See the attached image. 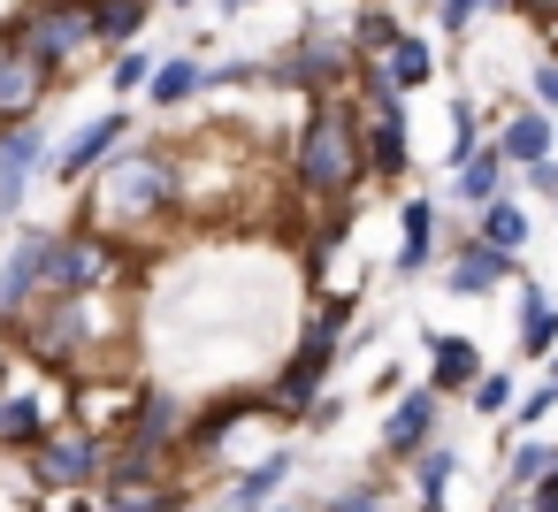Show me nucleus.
I'll use <instances>...</instances> for the list:
<instances>
[{"instance_id": "5", "label": "nucleus", "mask_w": 558, "mask_h": 512, "mask_svg": "<svg viewBox=\"0 0 558 512\" xmlns=\"http://www.w3.org/2000/svg\"><path fill=\"white\" fill-rule=\"evenodd\" d=\"M54 62L24 39V32H0V123H32L54 93Z\"/></svg>"}, {"instance_id": "28", "label": "nucleus", "mask_w": 558, "mask_h": 512, "mask_svg": "<svg viewBox=\"0 0 558 512\" xmlns=\"http://www.w3.org/2000/svg\"><path fill=\"white\" fill-rule=\"evenodd\" d=\"M146 77H154V54L131 39V47H116V70H108V85H116V100H131V93H146Z\"/></svg>"}, {"instance_id": "19", "label": "nucleus", "mask_w": 558, "mask_h": 512, "mask_svg": "<svg viewBox=\"0 0 558 512\" xmlns=\"http://www.w3.org/2000/svg\"><path fill=\"white\" fill-rule=\"evenodd\" d=\"M207 93V70L192 62V54H177V62H154V77H146V100L161 108V115H177V108H192Z\"/></svg>"}, {"instance_id": "21", "label": "nucleus", "mask_w": 558, "mask_h": 512, "mask_svg": "<svg viewBox=\"0 0 558 512\" xmlns=\"http://www.w3.org/2000/svg\"><path fill=\"white\" fill-rule=\"evenodd\" d=\"M85 16H93V39L100 47H131L154 9H146V0H85Z\"/></svg>"}, {"instance_id": "14", "label": "nucleus", "mask_w": 558, "mask_h": 512, "mask_svg": "<svg viewBox=\"0 0 558 512\" xmlns=\"http://www.w3.org/2000/svg\"><path fill=\"white\" fill-rule=\"evenodd\" d=\"M39 283H47V237L32 230V237H16V253H9V276H0V321H16V314L39 298Z\"/></svg>"}, {"instance_id": "9", "label": "nucleus", "mask_w": 558, "mask_h": 512, "mask_svg": "<svg viewBox=\"0 0 558 512\" xmlns=\"http://www.w3.org/2000/svg\"><path fill=\"white\" fill-rule=\"evenodd\" d=\"M39 161H47V131H32V123H9V131H0V215L24 207Z\"/></svg>"}, {"instance_id": "11", "label": "nucleus", "mask_w": 558, "mask_h": 512, "mask_svg": "<svg viewBox=\"0 0 558 512\" xmlns=\"http://www.w3.org/2000/svg\"><path fill=\"white\" fill-rule=\"evenodd\" d=\"M360 70V54L344 47V39H306L291 62H283V77L291 85H306V93H344V77Z\"/></svg>"}, {"instance_id": "1", "label": "nucleus", "mask_w": 558, "mask_h": 512, "mask_svg": "<svg viewBox=\"0 0 558 512\" xmlns=\"http://www.w3.org/2000/svg\"><path fill=\"white\" fill-rule=\"evenodd\" d=\"M93 176H100V192L85 199V222L116 245H138L184 215V161L169 146H116Z\"/></svg>"}, {"instance_id": "42", "label": "nucleus", "mask_w": 558, "mask_h": 512, "mask_svg": "<svg viewBox=\"0 0 558 512\" xmlns=\"http://www.w3.org/2000/svg\"><path fill=\"white\" fill-rule=\"evenodd\" d=\"M177 9H192V0H177Z\"/></svg>"}, {"instance_id": "38", "label": "nucleus", "mask_w": 558, "mask_h": 512, "mask_svg": "<svg viewBox=\"0 0 558 512\" xmlns=\"http://www.w3.org/2000/svg\"><path fill=\"white\" fill-rule=\"evenodd\" d=\"M245 9H253V0H222V16H245Z\"/></svg>"}, {"instance_id": "18", "label": "nucleus", "mask_w": 558, "mask_h": 512, "mask_svg": "<svg viewBox=\"0 0 558 512\" xmlns=\"http://www.w3.org/2000/svg\"><path fill=\"white\" fill-rule=\"evenodd\" d=\"M428 260H436V207H428V199H405V207H398V260H390V268H398V276H421Z\"/></svg>"}, {"instance_id": "34", "label": "nucleus", "mask_w": 558, "mask_h": 512, "mask_svg": "<svg viewBox=\"0 0 558 512\" xmlns=\"http://www.w3.org/2000/svg\"><path fill=\"white\" fill-rule=\"evenodd\" d=\"M527 192H543L550 207H558V161L543 154V161H527Z\"/></svg>"}, {"instance_id": "30", "label": "nucleus", "mask_w": 558, "mask_h": 512, "mask_svg": "<svg viewBox=\"0 0 558 512\" xmlns=\"http://www.w3.org/2000/svg\"><path fill=\"white\" fill-rule=\"evenodd\" d=\"M482 9H505V0H436V24H444V32H466Z\"/></svg>"}, {"instance_id": "40", "label": "nucleus", "mask_w": 558, "mask_h": 512, "mask_svg": "<svg viewBox=\"0 0 558 512\" xmlns=\"http://www.w3.org/2000/svg\"><path fill=\"white\" fill-rule=\"evenodd\" d=\"M543 474H550V481H558V451H550V466H543Z\"/></svg>"}, {"instance_id": "32", "label": "nucleus", "mask_w": 558, "mask_h": 512, "mask_svg": "<svg viewBox=\"0 0 558 512\" xmlns=\"http://www.w3.org/2000/svg\"><path fill=\"white\" fill-rule=\"evenodd\" d=\"M543 466H550V443H520V451H512V466H505V481H520V489H527Z\"/></svg>"}, {"instance_id": "3", "label": "nucleus", "mask_w": 558, "mask_h": 512, "mask_svg": "<svg viewBox=\"0 0 558 512\" xmlns=\"http://www.w3.org/2000/svg\"><path fill=\"white\" fill-rule=\"evenodd\" d=\"M360 146H367V176L398 184L413 169V138H405V93L383 85L375 70H360Z\"/></svg>"}, {"instance_id": "13", "label": "nucleus", "mask_w": 558, "mask_h": 512, "mask_svg": "<svg viewBox=\"0 0 558 512\" xmlns=\"http://www.w3.org/2000/svg\"><path fill=\"white\" fill-rule=\"evenodd\" d=\"M360 70H375V77H383V85H398V93H421V85L436 77V47H428V39H413V32H398V39H390L383 54H367Z\"/></svg>"}, {"instance_id": "23", "label": "nucleus", "mask_w": 558, "mask_h": 512, "mask_svg": "<svg viewBox=\"0 0 558 512\" xmlns=\"http://www.w3.org/2000/svg\"><path fill=\"white\" fill-rule=\"evenodd\" d=\"M283 474H291V459L276 451V459H260V466H245L238 474V489H230V512H268L276 504V489H283Z\"/></svg>"}, {"instance_id": "24", "label": "nucleus", "mask_w": 558, "mask_h": 512, "mask_svg": "<svg viewBox=\"0 0 558 512\" xmlns=\"http://www.w3.org/2000/svg\"><path fill=\"white\" fill-rule=\"evenodd\" d=\"M413 489H421V512H444V481H451V466H459V451L451 443H421L413 459Z\"/></svg>"}, {"instance_id": "22", "label": "nucleus", "mask_w": 558, "mask_h": 512, "mask_svg": "<svg viewBox=\"0 0 558 512\" xmlns=\"http://www.w3.org/2000/svg\"><path fill=\"white\" fill-rule=\"evenodd\" d=\"M497 154L512 161V169H527V161H543L550 154V115L543 108H520L505 131H497Z\"/></svg>"}, {"instance_id": "26", "label": "nucleus", "mask_w": 558, "mask_h": 512, "mask_svg": "<svg viewBox=\"0 0 558 512\" xmlns=\"http://www.w3.org/2000/svg\"><path fill=\"white\" fill-rule=\"evenodd\" d=\"M108 512H192V504H184V481H169V474H161V481L116 489V497H108Z\"/></svg>"}, {"instance_id": "2", "label": "nucleus", "mask_w": 558, "mask_h": 512, "mask_svg": "<svg viewBox=\"0 0 558 512\" xmlns=\"http://www.w3.org/2000/svg\"><path fill=\"white\" fill-rule=\"evenodd\" d=\"M367 176V146H360V100L352 93H314L299 146H291V184L314 215H352V192Z\"/></svg>"}, {"instance_id": "20", "label": "nucleus", "mask_w": 558, "mask_h": 512, "mask_svg": "<svg viewBox=\"0 0 558 512\" xmlns=\"http://www.w3.org/2000/svg\"><path fill=\"white\" fill-rule=\"evenodd\" d=\"M520 352L527 359H550L558 352V306L543 283H520Z\"/></svg>"}, {"instance_id": "6", "label": "nucleus", "mask_w": 558, "mask_h": 512, "mask_svg": "<svg viewBox=\"0 0 558 512\" xmlns=\"http://www.w3.org/2000/svg\"><path fill=\"white\" fill-rule=\"evenodd\" d=\"M116 436H131V443H146V451L177 459V451L192 443V405H184L177 390H161V382H138V398H131V420H123Z\"/></svg>"}, {"instance_id": "37", "label": "nucleus", "mask_w": 558, "mask_h": 512, "mask_svg": "<svg viewBox=\"0 0 558 512\" xmlns=\"http://www.w3.org/2000/svg\"><path fill=\"white\" fill-rule=\"evenodd\" d=\"M520 497H527V489H520V481H505V489H497V497H489V512H527V504H520Z\"/></svg>"}, {"instance_id": "41", "label": "nucleus", "mask_w": 558, "mask_h": 512, "mask_svg": "<svg viewBox=\"0 0 558 512\" xmlns=\"http://www.w3.org/2000/svg\"><path fill=\"white\" fill-rule=\"evenodd\" d=\"M268 512H291V504H268Z\"/></svg>"}, {"instance_id": "12", "label": "nucleus", "mask_w": 558, "mask_h": 512, "mask_svg": "<svg viewBox=\"0 0 558 512\" xmlns=\"http://www.w3.org/2000/svg\"><path fill=\"white\" fill-rule=\"evenodd\" d=\"M505 276H512V253H497L489 237H466L459 260L444 268V291H459V298H489Z\"/></svg>"}, {"instance_id": "8", "label": "nucleus", "mask_w": 558, "mask_h": 512, "mask_svg": "<svg viewBox=\"0 0 558 512\" xmlns=\"http://www.w3.org/2000/svg\"><path fill=\"white\" fill-rule=\"evenodd\" d=\"M436 420H444V390H436V382L405 390V398L390 405V420H383V451H390V459H413L421 443H436Z\"/></svg>"}, {"instance_id": "31", "label": "nucleus", "mask_w": 558, "mask_h": 512, "mask_svg": "<svg viewBox=\"0 0 558 512\" xmlns=\"http://www.w3.org/2000/svg\"><path fill=\"white\" fill-rule=\"evenodd\" d=\"M451 123H459V131H451V169H459L466 154H482V131H474V108H466V100L451 108Z\"/></svg>"}, {"instance_id": "17", "label": "nucleus", "mask_w": 558, "mask_h": 512, "mask_svg": "<svg viewBox=\"0 0 558 512\" xmlns=\"http://www.w3.org/2000/svg\"><path fill=\"white\" fill-rule=\"evenodd\" d=\"M482 375V352H474V337H436L428 329V382L444 390V398H466V382Z\"/></svg>"}, {"instance_id": "16", "label": "nucleus", "mask_w": 558, "mask_h": 512, "mask_svg": "<svg viewBox=\"0 0 558 512\" xmlns=\"http://www.w3.org/2000/svg\"><path fill=\"white\" fill-rule=\"evenodd\" d=\"M505 192H512V161H505L497 146L466 154L459 176H451V199H459V207H489V199H505Z\"/></svg>"}, {"instance_id": "10", "label": "nucleus", "mask_w": 558, "mask_h": 512, "mask_svg": "<svg viewBox=\"0 0 558 512\" xmlns=\"http://www.w3.org/2000/svg\"><path fill=\"white\" fill-rule=\"evenodd\" d=\"M123 138H131V115H123V108H116V115H93V123H85V131L54 154V176H62V184H85V176H93V169L123 146Z\"/></svg>"}, {"instance_id": "25", "label": "nucleus", "mask_w": 558, "mask_h": 512, "mask_svg": "<svg viewBox=\"0 0 558 512\" xmlns=\"http://www.w3.org/2000/svg\"><path fill=\"white\" fill-rule=\"evenodd\" d=\"M474 237H489L497 253H520V245H527V215L512 207V192L489 199V207H474Z\"/></svg>"}, {"instance_id": "39", "label": "nucleus", "mask_w": 558, "mask_h": 512, "mask_svg": "<svg viewBox=\"0 0 558 512\" xmlns=\"http://www.w3.org/2000/svg\"><path fill=\"white\" fill-rule=\"evenodd\" d=\"M550 390H558V352H550Z\"/></svg>"}, {"instance_id": "27", "label": "nucleus", "mask_w": 558, "mask_h": 512, "mask_svg": "<svg viewBox=\"0 0 558 512\" xmlns=\"http://www.w3.org/2000/svg\"><path fill=\"white\" fill-rule=\"evenodd\" d=\"M466 405H474L482 420H497V413H512V405H520V390H512V375H505V367H497V375L482 367V375L466 382Z\"/></svg>"}, {"instance_id": "4", "label": "nucleus", "mask_w": 558, "mask_h": 512, "mask_svg": "<svg viewBox=\"0 0 558 512\" xmlns=\"http://www.w3.org/2000/svg\"><path fill=\"white\" fill-rule=\"evenodd\" d=\"M32 474H39V489H100V466H108V436L100 428H47L32 451Z\"/></svg>"}, {"instance_id": "33", "label": "nucleus", "mask_w": 558, "mask_h": 512, "mask_svg": "<svg viewBox=\"0 0 558 512\" xmlns=\"http://www.w3.org/2000/svg\"><path fill=\"white\" fill-rule=\"evenodd\" d=\"M322 512H383V489H375V481H352V489H337Z\"/></svg>"}, {"instance_id": "7", "label": "nucleus", "mask_w": 558, "mask_h": 512, "mask_svg": "<svg viewBox=\"0 0 558 512\" xmlns=\"http://www.w3.org/2000/svg\"><path fill=\"white\" fill-rule=\"evenodd\" d=\"M16 32H24L54 70H70V62L93 47V16H85V0H47V9H32Z\"/></svg>"}, {"instance_id": "15", "label": "nucleus", "mask_w": 558, "mask_h": 512, "mask_svg": "<svg viewBox=\"0 0 558 512\" xmlns=\"http://www.w3.org/2000/svg\"><path fill=\"white\" fill-rule=\"evenodd\" d=\"M54 405L62 398H32V390H0V443L9 451H32L47 428H54Z\"/></svg>"}, {"instance_id": "36", "label": "nucleus", "mask_w": 558, "mask_h": 512, "mask_svg": "<svg viewBox=\"0 0 558 512\" xmlns=\"http://www.w3.org/2000/svg\"><path fill=\"white\" fill-rule=\"evenodd\" d=\"M535 100H543V108H558V62H543V70H535Z\"/></svg>"}, {"instance_id": "35", "label": "nucleus", "mask_w": 558, "mask_h": 512, "mask_svg": "<svg viewBox=\"0 0 558 512\" xmlns=\"http://www.w3.org/2000/svg\"><path fill=\"white\" fill-rule=\"evenodd\" d=\"M550 405H558V390H550V382H543V390H535V398H520V405H512V413H520V420H543V413H550Z\"/></svg>"}, {"instance_id": "29", "label": "nucleus", "mask_w": 558, "mask_h": 512, "mask_svg": "<svg viewBox=\"0 0 558 512\" xmlns=\"http://www.w3.org/2000/svg\"><path fill=\"white\" fill-rule=\"evenodd\" d=\"M390 39H398V16H390V9H375V0H367V16H360V32H352L360 62H367V54H383Z\"/></svg>"}]
</instances>
